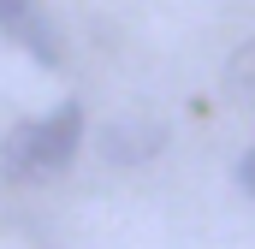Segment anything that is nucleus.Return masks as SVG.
Returning a JSON list of instances; mask_svg holds the SVG:
<instances>
[{
    "instance_id": "f257e3e1",
    "label": "nucleus",
    "mask_w": 255,
    "mask_h": 249,
    "mask_svg": "<svg viewBox=\"0 0 255 249\" xmlns=\"http://www.w3.org/2000/svg\"><path fill=\"white\" fill-rule=\"evenodd\" d=\"M77 142H83V107L60 101L48 119H30V178H60L77 160Z\"/></svg>"
},
{
    "instance_id": "f03ea898",
    "label": "nucleus",
    "mask_w": 255,
    "mask_h": 249,
    "mask_svg": "<svg viewBox=\"0 0 255 249\" xmlns=\"http://www.w3.org/2000/svg\"><path fill=\"white\" fill-rule=\"evenodd\" d=\"M95 148H101V160H113V166H142V160H154V154L166 148V124L142 119V113H119V119L101 124Z\"/></svg>"
},
{
    "instance_id": "7ed1b4c3",
    "label": "nucleus",
    "mask_w": 255,
    "mask_h": 249,
    "mask_svg": "<svg viewBox=\"0 0 255 249\" xmlns=\"http://www.w3.org/2000/svg\"><path fill=\"white\" fill-rule=\"evenodd\" d=\"M226 95L255 113V42H244V48L226 60Z\"/></svg>"
},
{
    "instance_id": "20e7f679",
    "label": "nucleus",
    "mask_w": 255,
    "mask_h": 249,
    "mask_svg": "<svg viewBox=\"0 0 255 249\" xmlns=\"http://www.w3.org/2000/svg\"><path fill=\"white\" fill-rule=\"evenodd\" d=\"M0 178H12V184L30 178V124H18V130L0 142Z\"/></svg>"
},
{
    "instance_id": "39448f33",
    "label": "nucleus",
    "mask_w": 255,
    "mask_h": 249,
    "mask_svg": "<svg viewBox=\"0 0 255 249\" xmlns=\"http://www.w3.org/2000/svg\"><path fill=\"white\" fill-rule=\"evenodd\" d=\"M18 36L30 42V54H36L42 65H60V60H65V54H60V36H54V24H48V18H36V12H30Z\"/></svg>"
},
{
    "instance_id": "423d86ee",
    "label": "nucleus",
    "mask_w": 255,
    "mask_h": 249,
    "mask_svg": "<svg viewBox=\"0 0 255 249\" xmlns=\"http://www.w3.org/2000/svg\"><path fill=\"white\" fill-rule=\"evenodd\" d=\"M30 12H36V0H0V30H6V36H18Z\"/></svg>"
},
{
    "instance_id": "0eeeda50",
    "label": "nucleus",
    "mask_w": 255,
    "mask_h": 249,
    "mask_svg": "<svg viewBox=\"0 0 255 249\" xmlns=\"http://www.w3.org/2000/svg\"><path fill=\"white\" fill-rule=\"evenodd\" d=\"M238 190L255 196V148H250V154H238Z\"/></svg>"
}]
</instances>
